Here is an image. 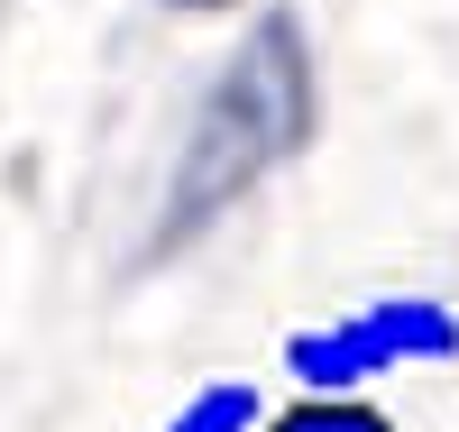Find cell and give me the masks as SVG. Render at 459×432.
Instances as JSON below:
<instances>
[{"label":"cell","instance_id":"obj_1","mask_svg":"<svg viewBox=\"0 0 459 432\" xmlns=\"http://www.w3.org/2000/svg\"><path fill=\"white\" fill-rule=\"evenodd\" d=\"M313 120H322L313 28H303L285 0H266L248 19V37L212 65L194 120H184V147H175L166 193H157V221H147V240H138V267H175L194 240H212L266 175H285L294 156L313 147Z\"/></svg>","mask_w":459,"mask_h":432},{"label":"cell","instance_id":"obj_2","mask_svg":"<svg viewBox=\"0 0 459 432\" xmlns=\"http://www.w3.org/2000/svg\"><path fill=\"white\" fill-rule=\"evenodd\" d=\"M459 359V313L432 304V295H377V304H350L331 322L294 331L276 349V368L303 386V396H368L377 377H404V368H441Z\"/></svg>","mask_w":459,"mask_h":432},{"label":"cell","instance_id":"obj_3","mask_svg":"<svg viewBox=\"0 0 459 432\" xmlns=\"http://www.w3.org/2000/svg\"><path fill=\"white\" fill-rule=\"evenodd\" d=\"M257 432H404V423L377 414L368 396H294L285 414H257Z\"/></svg>","mask_w":459,"mask_h":432},{"label":"cell","instance_id":"obj_4","mask_svg":"<svg viewBox=\"0 0 459 432\" xmlns=\"http://www.w3.org/2000/svg\"><path fill=\"white\" fill-rule=\"evenodd\" d=\"M257 414H266L257 386L248 377H221V386H203V396H184L157 432H257Z\"/></svg>","mask_w":459,"mask_h":432},{"label":"cell","instance_id":"obj_5","mask_svg":"<svg viewBox=\"0 0 459 432\" xmlns=\"http://www.w3.org/2000/svg\"><path fill=\"white\" fill-rule=\"evenodd\" d=\"M175 19H212V10H248V0H166Z\"/></svg>","mask_w":459,"mask_h":432}]
</instances>
